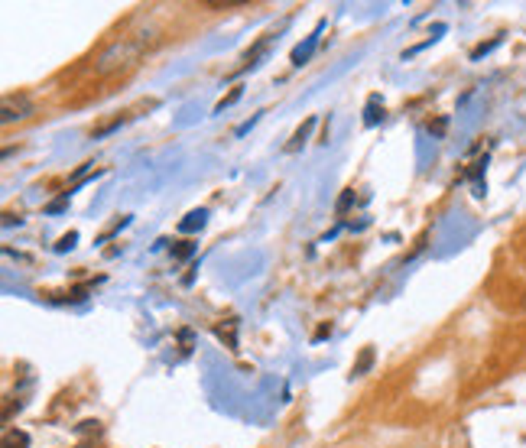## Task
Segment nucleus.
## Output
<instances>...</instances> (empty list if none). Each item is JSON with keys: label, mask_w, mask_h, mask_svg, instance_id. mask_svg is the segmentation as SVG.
<instances>
[{"label": "nucleus", "mask_w": 526, "mask_h": 448, "mask_svg": "<svg viewBox=\"0 0 526 448\" xmlns=\"http://www.w3.org/2000/svg\"><path fill=\"white\" fill-rule=\"evenodd\" d=\"M140 52H143V46L140 42H130V40H120V42H110L108 49L98 56V62H94V69L101 72V75H114V72H127L133 69L140 62Z\"/></svg>", "instance_id": "1"}, {"label": "nucleus", "mask_w": 526, "mask_h": 448, "mask_svg": "<svg viewBox=\"0 0 526 448\" xmlns=\"http://www.w3.org/2000/svg\"><path fill=\"white\" fill-rule=\"evenodd\" d=\"M33 114V104L26 98H13V94H7L3 98V127H10L13 120H26Z\"/></svg>", "instance_id": "2"}, {"label": "nucleus", "mask_w": 526, "mask_h": 448, "mask_svg": "<svg viewBox=\"0 0 526 448\" xmlns=\"http://www.w3.org/2000/svg\"><path fill=\"white\" fill-rule=\"evenodd\" d=\"M318 33H322V23H318V30L312 33L306 42H299L296 49H293V65H306V62L312 59V52L318 49Z\"/></svg>", "instance_id": "3"}, {"label": "nucleus", "mask_w": 526, "mask_h": 448, "mask_svg": "<svg viewBox=\"0 0 526 448\" xmlns=\"http://www.w3.org/2000/svg\"><path fill=\"white\" fill-rule=\"evenodd\" d=\"M205 224H208V211L195 208V211H189V215L179 221V231H182V234H195V231H202Z\"/></svg>", "instance_id": "4"}, {"label": "nucleus", "mask_w": 526, "mask_h": 448, "mask_svg": "<svg viewBox=\"0 0 526 448\" xmlns=\"http://www.w3.org/2000/svg\"><path fill=\"white\" fill-rule=\"evenodd\" d=\"M315 124H318V117H309L306 124H302V127H299L296 133H293V140H289V143H286V149H289V153H296V149L302 147V143H306V140H309V133H312V127H315Z\"/></svg>", "instance_id": "5"}, {"label": "nucleus", "mask_w": 526, "mask_h": 448, "mask_svg": "<svg viewBox=\"0 0 526 448\" xmlns=\"http://www.w3.org/2000/svg\"><path fill=\"white\" fill-rule=\"evenodd\" d=\"M380 120H384V101L374 94V98L368 101V110H364V124L374 127V124H380Z\"/></svg>", "instance_id": "6"}, {"label": "nucleus", "mask_w": 526, "mask_h": 448, "mask_svg": "<svg viewBox=\"0 0 526 448\" xmlns=\"http://www.w3.org/2000/svg\"><path fill=\"white\" fill-rule=\"evenodd\" d=\"M267 46H270V36H263V40H260L257 46H254V49L247 52V56H244V65H240L238 72H247V69H254V65H257V62H260V56H263V52H267Z\"/></svg>", "instance_id": "7"}, {"label": "nucleus", "mask_w": 526, "mask_h": 448, "mask_svg": "<svg viewBox=\"0 0 526 448\" xmlns=\"http://www.w3.org/2000/svg\"><path fill=\"white\" fill-rule=\"evenodd\" d=\"M370 364H374V348H364V351H361V358H358V364L351 367V374H354V377H361V374H368V370H370Z\"/></svg>", "instance_id": "8"}, {"label": "nucleus", "mask_w": 526, "mask_h": 448, "mask_svg": "<svg viewBox=\"0 0 526 448\" xmlns=\"http://www.w3.org/2000/svg\"><path fill=\"white\" fill-rule=\"evenodd\" d=\"M26 445H30V438L23 435V432H13V429L3 432V448H26Z\"/></svg>", "instance_id": "9"}, {"label": "nucleus", "mask_w": 526, "mask_h": 448, "mask_svg": "<svg viewBox=\"0 0 526 448\" xmlns=\"http://www.w3.org/2000/svg\"><path fill=\"white\" fill-rule=\"evenodd\" d=\"M75 240H79V234H75V231H69V234H62V238H59V244H56V250H59V254H65V250H72V247H75Z\"/></svg>", "instance_id": "10"}, {"label": "nucleus", "mask_w": 526, "mask_h": 448, "mask_svg": "<svg viewBox=\"0 0 526 448\" xmlns=\"http://www.w3.org/2000/svg\"><path fill=\"white\" fill-rule=\"evenodd\" d=\"M234 331H238V322L231 319V322H228V329H224V325L218 329V338H228V345L234 348V345H238V341H234Z\"/></svg>", "instance_id": "11"}, {"label": "nucleus", "mask_w": 526, "mask_h": 448, "mask_svg": "<svg viewBox=\"0 0 526 448\" xmlns=\"http://www.w3.org/2000/svg\"><path fill=\"white\" fill-rule=\"evenodd\" d=\"M351 201H354V189H345V195H341V199H338L335 211H338V215H345V211L351 208Z\"/></svg>", "instance_id": "12"}, {"label": "nucleus", "mask_w": 526, "mask_h": 448, "mask_svg": "<svg viewBox=\"0 0 526 448\" xmlns=\"http://www.w3.org/2000/svg\"><path fill=\"white\" fill-rule=\"evenodd\" d=\"M240 94H244V88H234V91H231V94H228V98H224V101H218V108H215V110H218V114H221V110H224V108H231V104H234V101H238Z\"/></svg>", "instance_id": "13"}, {"label": "nucleus", "mask_w": 526, "mask_h": 448, "mask_svg": "<svg viewBox=\"0 0 526 448\" xmlns=\"http://www.w3.org/2000/svg\"><path fill=\"white\" fill-rule=\"evenodd\" d=\"M65 205H69V192H65V195H62V199L49 201V205H46V211H49V215H59V211L65 208Z\"/></svg>", "instance_id": "14"}, {"label": "nucleus", "mask_w": 526, "mask_h": 448, "mask_svg": "<svg viewBox=\"0 0 526 448\" xmlns=\"http://www.w3.org/2000/svg\"><path fill=\"white\" fill-rule=\"evenodd\" d=\"M172 254H176L179 260H186V257H192V254H195V244H176V247H172Z\"/></svg>", "instance_id": "15"}, {"label": "nucleus", "mask_w": 526, "mask_h": 448, "mask_svg": "<svg viewBox=\"0 0 526 448\" xmlns=\"http://www.w3.org/2000/svg\"><path fill=\"white\" fill-rule=\"evenodd\" d=\"M497 42H500V40H491V42H484V46H477V49L471 52V59H481V56H484V52H491V49H494Z\"/></svg>", "instance_id": "16"}, {"label": "nucleus", "mask_w": 526, "mask_h": 448, "mask_svg": "<svg viewBox=\"0 0 526 448\" xmlns=\"http://www.w3.org/2000/svg\"><path fill=\"white\" fill-rule=\"evenodd\" d=\"M328 335H331V325H328V322H325V325H322V329H318L315 335H312V341H325Z\"/></svg>", "instance_id": "17"}, {"label": "nucleus", "mask_w": 526, "mask_h": 448, "mask_svg": "<svg viewBox=\"0 0 526 448\" xmlns=\"http://www.w3.org/2000/svg\"><path fill=\"white\" fill-rule=\"evenodd\" d=\"M254 124H257V117H250V120H247V124H240V127H238V130H234V133H238V137H244V133H247V130H250V127H254Z\"/></svg>", "instance_id": "18"}]
</instances>
